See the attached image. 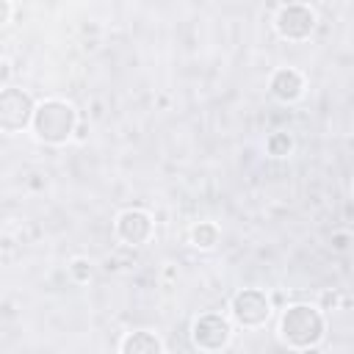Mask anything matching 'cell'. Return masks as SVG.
<instances>
[{"label":"cell","mask_w":354,"mask_h":354,"mask_svg":"<svg viewBox=\"0 0 354 354\" xmlns=\"http://www.w3.org/2000/svg\"><path fill=\"white\" fill-rule=\"evenodd\" d=\"M113 232L124 246H144L155 235V221L144 207H124L113 221Z\"/></svg>","instance_id":"52a82bcc"},{"label":"cell","mask_w":354,"mask_h":354,"mask_svg":"<svg viewBox=\"0 0 354 354\" xmlns=\"http://www.w3.org/2000/svg\"><path fill=\"white\" fill-rule=\"evenodd\" d=\"M218 238H221V232H218V224H213V221H199V224L191 227V243L196 249L207 252V249H213L218 243Z\"/></svg>","instance_id":"30bf717a"},{"label":"cell","mask_w":354,"mask_h":354,"mask_svg":"<svg viewBox=\"0 0 354 354\" xmlns=\"http://www.w3.org/2000/svg\"><path fill=\"white\" fill-rule=\"evenodd\" d=\"M86 133H88V127H86L83 122H77V127H75V138H77V141H86Z\"/></svg>","instance_id":"9a60e30c"},{"label":"cell","mask_w":354,"mask_h":354,"mask_svg":"<svg viewBox=\"0 0 354 354\" xmlns=\"http://www.w3.org/2000/svg\"><path fill=\"white\" fill-rule=\"evenodd\" d=\"M293 147H296V141L288 130H274L266 136V152L271 158H288L293 152Z\"/></svg>","instance_id":"8fae6325"},{"label":"cell","mask_w":354,"mask_h":354,"mask_svg":"<svg viewBox=\"0 0 354 354\" xmlns=\"http://www.w3.org/2000/svg\"><path fill=\"white\" fill-rule=\"evenodd\" d=\"M11 14H14V6L8 0H0V25H6L11 19Z\"/></svg>","instance_id":"5bb4252c"},{"label":"cell","mask_w":354,"mask_h":354,"mask_svg":"<svg viewBox=\"0 0 354 354\" xmlns=\"http://www.w3.org/2000/svg\"><path fill=\"white\" fill-rule=\"evenodd\" d=\"M301 354H321V348H318V346H310V348H304Z\"/></svg>","instance_id":"e0dca14e"},{"label":"cell","mask_w":354,"mask_h":354,"mask_svg":"<svg viewBox=\"0 0 354 354\" xmlns=\"http://www.w3.org/2000/svg\"><path fill=\"white\" fill-rule=\"evenodd\" d=\"M268 88L279 102H296L304 94V75L293 66H279V69H274Z\"/></svg>","instance_id":"ba28073f"},{"label":"cell","mask_w":354,"mask_h":354,"mask_svg":"<svg viewBox=\"0 0 354 354\" xmlns=\"http://www.w3.org/2000/svg\"><path fill=\"white\" fill-rule=\"evenodd\" d=\"M33 97L22 88L3 86L0 88V130L3 133H22L33 119Z\"/></svg>","instance_id":"8992f818"},{"label":"cell","mask_w":354,"mask_h":354,"mask_svg":"<svg viewBox=\"0 0 354 354\" xmlns=\"http://www.w3.org/2000/svg\"><path fill=\"white\" fill-rule=\"evenodd\" d=\"M318 25V14L307 3H285L277 8L274 30L285 41H307Z\"/></svg>","instance_id":"277c9868"},{"label":"cell","mask_w":354,"mask_h":354,"mask_svg":"<svg viewBox=\"0 0 354 354\" xmlns=\"http://www.w3.org/2000/svg\"><path fill=\"white\" fill-rule=\"evenodd\" d=\"M77 122H80L77 111L69 102H64V100H44V102H39L33 108L30 127H33L36 141L50 144V147H61L69 138H75Z\"/></svg>","instance_id":"7a4b0ae2"},{"label":"cell","mask_w":354,"mask_h":354,"mask_svg":"<svg viewBox=\"0 0 354 354\" xmlns=\"http://www.w3.org/2000/svg\"><path fill=\"white\" fill-rule=\"evenodd\" d=\"M232 340V324L221 313H202L191 324V343L202 354H218Z\"/></svg>","instance_id":"3957f363"},{"label":"cell","mask_w":354,"mask_h":354,"mask_svg":"<svg viewBox=\"0 0 354 354\" xmlns=\"http://www.w3.org/2000/svg\"><path fill=\"white\" fill-rule=\"evenodd\" d=\"M66 271H69V279L77 282V285H86L91 279V263L86 257H72L69 266H66Z\"/></svg>","instance_id":"7c38bea8"},{"label":"cell","mask_w":354,"mask_h":354,"mask_svg":"<svg viewBox=\"0 0 354 354\" xmlns=\"http://www.w3.org/2000/svg\"><path fill=\"white\" fill-rule=\"evenodd\" d=\"M0 80H3V83L8 80V64H6V61H0Z\"/></svg>","instance_id":"2e32d148"},{"label":"cell","mask_w":354,"mask_h":354,"mask_svg":"<svg viewBox=\"0 0 354 354\" xmlns=\"http://www.w3.org/2000/svg\"><path fill=\"white\" fill-rule=\"evenodd\" d=\"M348 241H351L348 232H335V235H332V249H335V252H346V249H348Z\"/></svg>","instance_id":"4fadbf2b"},{"label":"cell","mask_w":354,"mask_h":354,"mask_svg":"<svg viewBox=\"0 0 354 354\" xmlns=\"http://www.w3.org/2000/svg\"><path fill=\"white\" fill-rule=\"evenodd\" d=\"M119 354H163V340L149 329H133L122 337Z\"/></svg>","instance_id":"9c48e42d"},{"label":"cell","mask_w":354,"mask_h":354,"mask_svg":"<svg viewBox=\"0 0 354 354\" xmlns=\"http://www.w3.org/2000/svg\"><path fill=\"white\" fill-rule=\"evenodd\" d=\"M230 315H232V321H235L238 326H243V329H257V326H263V324L268 321V315H271V299H268V293L260 290V288H243V290H238V293L232 296V301H230Z\"/></svg>","instance_id":"5b68a950"},{"label":"cell","mask_w":354,"mask_h":354,"mask_svg":"<svg viewBox=\"0 0 354 354\" xmlns=\"http://www.w3.org/2000/svg\"><path fill=\"white\" fill-rule=\"evenodd\" d=\"M326 332L324 310L315 304H290L279 315V337L285 346L304 351L310 346H318Z\"/></svg>","instance_id":"6da1fadb"}]
</instances>
